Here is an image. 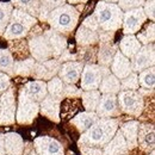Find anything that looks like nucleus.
I'll use <instances>...</instances> for the list:
<instances>
[{
    "label": "nucleus",
    "mask_w": 155,
    "mask_h": 155,
    "mask_svg": "<svg viewBox=\"0 0 155 155\" xmlns=\"http://www.w3.org/2000/svg\"><path fill=\"white\" fill-rule=\"evenodd\" d=\"M63 87H64V82L58 77L50 79L47 82L48 96H50V97L54 98V99H58L60 101L63 100Z\"/></svg>",
    "instance_id": "nucleus-34"
},
{
    "label": "nucleus",
    "mask_w": 155,
    "mask_h": 155,
    "mask_svg": "<svg viewBox=\"0 0 155 155\" xmlns=\"http://www.w3.org/2000/svg\"><path fill=\"white\" fill-rule=\"evenodd\" d=\"M144 1H147V0H144Z\"/></svg>",
    "instance_id": "nucleus-54"
},
{
    "label": "nucleus",
    "mask_w": 155,
    "mask_h": 155,
    "mask_svg": "<svg viewBox=\"0 0 155 155\" xmlns=\"http://www.w3.org/2000/svg\"><path fill=\"white\" fill-rule=\"evenodd\" d=\"M39 111V103L30 98L24 88L21 87L18 94L17 110H16V119L19 124H31L34 119L37 117Z\"/></svg>",
    "instance_id": "nucleus-6"
},
{
    "label": "nucleus",
    "mask_w": 155,
    "mask_h": 155,
    "mask_svg": "<svg viewBox=\"0 0 155 155\" xmlns=\"http://www.w3.org/2000/svg\"><path fill=\"white\" fill-rule=\"evenodd\" d=\"M8 51L11 53L13 58H16L17 60H24L30 54L28 42L25 41V38L8 41Z\"/></svg>",
    "instance_id": "nucleus-30"
},
{
    "label": "nucleus",
    "mask_w": 155,
    "mask_h": 155,
    "mask_svg": "<svg viewBox=\"0 0 155 155\" xmlns=\"http://www.w3.org/2000/svg\"><path fill=\"white\" fill-rule=\"evenodd\" d=\"M12 11H13V6L11 5V2L0 1V36H2V34L5 32L8 25Z\"/></svg>",
    "instance_id": "nucleus-39"
},
{
    "label": "nucleus",
    "mask_w": 155,
    "mask_h": 155,
    "mask_svg": "<svg viewBox=\"0 0 155 155\" xmlns=\"http://www.w3.org/2000/svg\"><path fill=\"white\" fill-rule=\"evenodd\" d=\"M110 72H112V74L119 80L127 78L130 73H133L131 61L128 58H125L119 50H117L110 64Z\"/></svg>",
    "instance_id": "nucleus-17"
},
{
    "label": "nucleus",
    "mask_w": 155,
    "mask_h": 155,
    "mask_svg": "<svg viewBox=\"0 0 155 155\" xmlns=\"http://www.w3.org/2000/svg\"><path fill=\"white\" fill-rule=\"evenodd\" d=\"M97 51L98 49L94 48V45L91 47H79L77 50V61L82 62L84 64L87 63H94L97 61Z\"/></svg>",
    "instance_id": "nucleus-37"
},
{
    "label": "nucleus",
    "mask_w": 155,
    "mask_h": 155,
    "mask_svg": "<svg viewBox=\"0 0 155 155\" xmlns=\"http://www.w3.org/2000/svg\"><path fill=\"white\" fill-rule=\"evenodd\" d=\"M117 5L123 12H127V11H130L134 8L143 7L144 0H118Z\"/></svg>",
    "instance_id": "nucleus-42"
},
{
    "label": "nucleus",
    "mask_w": 155,
    "mask_h": 155,
    "mask_svg": "<svg viewBox=\"0 0 155 155\" xmlns=\"http://www.w3.org/2000/svg\"><path fill=\"white\" fill-rule=\"evenodd\" d=\"M138 77V85L146 90H153L155 85V68L149 67L142 72H140Z\"/></svg>",
    "instance_id": "nucleus-38"
},
{
    "label": "nucleus",
    "mask_w": 155,
    "mask_h": 155,
    "mask_svg": "<svg viewBox=\"0 0 155 155\" xmlns=\"http://www.w3.org/2000/svg\"><path fill=\"white\" fill-rule=\"evenodd\" d=\"M84 63L80 61H69L61 64L58 75L67 85H75L80 80Z\"/></svg>",
    "instance_id": "nucleus-15"
},
{
    "label": "nucleus",
    "mask_w": 155,
    "mask_h": 155,
    "mask_svg": "<svg viewBox=\"0 0 155 155\" xmlns=\"http://www.w3.org/2000/svg\"><path fill=\"white\" fill-rule=\"evenodd\" d=\"M99 119L96 112L92 111H85V112H80L77 116H74L71 119V124L74 125V128L78 131H80L81 134L85 133L90 127H92L96 122Z\"/></svg>",
    "instance_id": "nucleus-23"
},
{
    "label": "nucleus",
    "mask_w": 155,
    "mask_h": 155,
    "mask_svg": "<svg viewBox=\"0 0 155 155\" xmlns=\"http://www.w3.org/2000/svg\"><path fill=\"white\" fill-rule=\"evenodd\" d=\"M143 12L147 17V19L149 18L150 21H154L155 19V0H147L144 1L143 5Z\"/></svg>",
    "instance_id": "nucleus-44"
},
{
    "label": "nucleus",
    "mask_w": 155,
    "mask_h": 155,
    "mask_svg": "<svg viewBox=\"0 0 155 155\" xmlns=\"http://www.w3.org/2000/svg\"><path fill=\"white\" fill-rule=\"evenodd\" d=\"M75 41L78 47H91L96 45L99 42V34L97 31H92L82 25L79 26L77 34H75Z\"/></svg>",
    "instance_id": "nucleus-27"
},
{
    "label": "nucleus",
    "mask_w": 155,
    "mask_h": 155,
    "mask_svg": "<svg viewBox=\"0 0 155 155\" xmlns=\"http://www.w3.org/2000/svg\"><path fill=\"white\" fill-rule=\"evenodd\" d=\"M61 63H64V62H69V61H77V54H73L71 53V50L66 49L58 58Z\"/></svg>",
    "instance_id": "nucleus-48"
},
{
    "label": "nucleus",
    "mask_w": 155,
    "mask_h": 155,
    "mask_svg": "<svg viewBox=\"0 0 155 155\" xmlns=\"http://www.w3.org/2000/svg\"><path fill=\"white\" fill-rule=\"evenodd\" d=\"M67 4L66 0H39V13H38V18L41 21H45L48 15L58 8L60 6Z\"/></svg>",
    "instance_id": "nucleus-33"
},
{
    "label": "nucleus",
    "mask_w": 155,
    "mask_h": 155,
    "mask_svg": "<svg viewBox=\"0 0 155 155\" xmlns=\"http://www.w3.org/2000/svg\"><path fill=\"white\" fill-rule=\"evenodd\" d=\"M140 122L138 120H129L120 125L119 131L125 140L129 150H133L137 147V130H138Z\"/></svg>",
    "instance_id": "nucleus-22"
},
{
    "label": "nucleus",
    "mask_w": 155,
    "mask_h": 155,
    "mask_svg": "<svg viewBox=\"0 0 155 155\" xmlns=\"http://www.w3.org/2000/svg\"><path fill=\"white\" fill-rule=\"evenodd\" d=\"M118 127L119 120L117 118H99L92 127L81 134L78 143L79 146L103 148L111 141Z\"/></svg>",
    "instance_id": "nucleus-1"
},
{
    "label": "nucleus",
    "mask_w": 155,
    "mask_h": 155,
    "mask_svg": "<svg viewBox=\"0 0 155 155\" xmlns=\"http://www.w3.org/2000/svg\"><path fill=\"white\" fill-rule=\"evenodd\" d=\"M81 25L85 26V28H87V29H90V30H92V31H97V32L100 31L99 24H98V21H97V19H96V17H94V15L88 16L86 19L82 21Z\"/></svg>",
    "instance_id": "nucleus-45"
},
{
    "label": "nucleus",
    "mask_w": 155,
    "mask_h": 155,
    "mask_svg": "<svg viewBox=\"0 0 155 155\" xmlns=\"http://www.w3.org/2000/svg\"><path fill=\"white\" fill-rule=\"evenodd\" d=\"M82 90L77 87L75 85H67L64 84L63 87V99H78L81 97Z\"/></svg>",
    "instance_id": "nucleus-43"
},
{
    "label": "nucleus",
    "mask_w": 155,
    "mask_h": 155,
    "mask_svg": "<svg viewBox=\"0 0 155 155\" xmlns=\"http://www.w3.org/2000/svg\"><path fill=\"white\" fill-rule=\"evenodd\" d=\"M11 19L19 21L23 25H25L28 29L34 28V26L37 24V21H38L37 18L30 16L29 13H26V12H24V11H21V10L15 8V7H13V11H12V13H11Z\"/></svg>",
    "instance_id": "nucleus-40"
},
{
    "label": "nucleus",
    "mask_w": 155,
    "mask_h": 155,
    "mask_svg": "<svg viewBox=\"0 0 155 155\" xmlns=\"http://www.w3.org/2000/svg\"><path fill=\"white\" fill-rule=\"evenodd\" d=\"M117 101L120 111L129 116L140 117L144 110V98L138 91H119Z\"/></svg>",
    "instance_id": "nucleus-7"
},
{
    "label": "nucleus",
    "mask_w": 155,
    "mask_h": 155,
    "mask_svg": "<svg viewBox=\"0 0 155 155\" xmlns=\"http://www.w3.org/2000/svg\"><path fill=\"white\" fill-rule=\"evenodd\" d=\"M43 35L47 38L50 48H51L53 58H58L60 55L67 49V38L64 36H62L61 34L51 30V29H48V30L43 31Z\"/></svg>",
    "instance_id": "nucleus-19"
},
{
    "label": "nucleus",
    "mask_w": 155,
    "mask_h": 155,
    "mask_svg": "<svg viewBox=\"0 0 155 155\" xmlns=\"http://www.w3.org/2000/svg\"><path fill=\"white\" fill-rule=\"evenodd\" d=\"M10 86H11V78L7 74L0 72V94L6 92Z\"/></svg>",
    "instance_id": "nucleus-46"
},
{
    "label": "nucleus",
    "mask_w": 155,
    "mask_h": 155,
    "mask_svg": "<svg viewBox=\"0 0 155 155\" xmlns=\"http://www.w3.org/2000/svg\"><path fill=\"white\" fill-rule=\"evenodd\" d=\"M141 47L142 44L137 41L135 35H125L118 43L119 51L129 60H131L135 56L137 51L141 49Z\"/></svg>",
    "instance_id": "nucleus-24"
},
{
    "label": "nucleus",
    "mask_w": 155,
    "mask_h": 155,
    "mask_svg": "<svg viewBox=\"0 0 155 155\" xmlns=\"http://www.w3.org/2000/svg\"><path fill=\"white\" fill-rule=\"evenodd\" d=\"M11 5L15 8L21 10L30 16L38 18L39 13V0H11Z\"/></svg>",
    "instance_id": "nucleus-31"
},
{
    "label": "nucleus",
    "mask_w": 155,
    "mask_h": 155,
    "mask_svg": "<svg viewBox=\"0 0 155 155\" xmlns=\"http://www.w3.org/2000/svg\"><path fill=\"white\" fill-rule=\"evenodd\" d=\"M93 15L99 24L100 30L103 31L116 32L122 28L124 12L118 7L117 4L99 1L96 5Z\"/></svg>",
    "instance_id": "nucleus-3"
},
{
    "label": "nucleus",
    "mask_w": 155,
    "mask_h": 155,
    "mask_svg": "<svg viewBox=\"0 0 155 155\" xmlns=\"http://www.w3.org/2000/svg\"><path fill=\"white\" fill-rule=\"evenodd\" d=\"M100 1H105V2H111V4H117L118 0H100Z\"/></svg>",
    "instance_id": "nucleus-52"
},
{
    "label": "nucleus",
    "mask_w": 155,
    "mask_h": 155,
    "mask_svg": "<svg viewBox=\"0 0 155 155\" xmlns=\"http://www.w3.org/2000/svg\"><path fill=\"white\" fill-rule=\"evenodd\" d=\"M21 155H37L35 148H34V144L32 143L24 144V150H23V154Z\"/></svg>",
    "instance_id": "nucleus-49"
},
{
    "label": "nucleus",
    "mask_w": 155,
    "mask_h": 155,
    "mask_svg": "<svg viewBox=\"0 0 155 155\" xmlns=\"http://www.w3.org/2000/svg\"><path fill=\"white\" fill-rule=\"evenodd\" d=\"M60 105L61 101L58 99H54L50 96H47L39 103V111L41 115L47 117L48 119L58 123L60 122Z\"/></svg>",
    "instance_id": "nucleus-18"
},
{
    "label": "nucleus",
    "mask_w": 155,
    "mask_h": 155,
    "mask_svg": "<svg viewBox=\"0 0 155 155\" xmlns=\"http://www.w3.org/2000/svg\"><path fill=\"white\" fill-rule=\"evenodd\" d=\"M119 81H120V91H137L140 87L137 73H134V72Z\"/></svg>",
    "instance_id": "nucleus-41"
},
{
    "label": "nucleus",
    "mask_w": 155,
    "mask_h": 155,
    "mask_svg": "<svg viewBox=\"0 0 155 155\" xmlns=\"http://www.w3.org/2000/svg\"><path fill=\"white\" fill-rule=\"evenodd\" d=\"M23 88H24V91L26 92V94L29 97L32 98L37 103H41L44 98L48 96L47 82L45 81H42V80L29 81L28 84H25V86Z\"/></svg>",
    "instance_id": "nucleus-25"
},
{
    "label": "nucleus",
    "mask_w": 155,
    "mask_h": 155,
    "mask_svg": "<svg viewBox=\"0 0 155 155\" xmlns=\"http://www.w3.org/2000/svg\"><path fill=\"white\" fill-rule=\"evenodd\" d=\"M69 5H84V4H86L88 0H66Z\"/></svg>",
    "instance_id": "nucleus-50"
},
{
    "label": "nucleus",
    "mask_w": 155,
    "mask_h": 155,
    "mask_svg": "<svg viewBox=\"0 0 155 155\" xmlns=\"http://www.w3.org/2000/svg\"><path fill=\"white\" fill-rule=\"evenodd\" d=\"M143 28V26H142ZM137 41L142 44V45H147V44H152L154 43L155 39V24L154 21L147 23L144 24V28L140 30V32L136 36Z\"/></svg>",
    "instance_id": "nucleus-36"
},
{
    "label": "nucleus",
    "mask_w": 155,
    "mask_h": 155,
    "mask_svg": "<svg viewBox=\"0 0 155 155\" xmlns=\"http://www.w3.org/2000/svg\"><path fill=\"white\" fill-rule=\"evenodd\" d=\"M110 68L103 67L96 63L84 64L81 75H80V88L82 91H93L98 90L103 78L110 74Z\"/></svg>",
    "instance_id": "nucleus-5"
},
{
    "label": "nucleus",
    "mask_w": 155,
    "mask_h": 155,
    "mask_svg": "<svg viewBox=\"0 0 155 155\" xmlns=\"http://www.w3.org/2000/svg\"><path fill=\"white\" fill-rule=\"evenodd\" d=\"M101 152L103 155H127L129 153L125 140L119 130H117L111 141L103 147Z\"/></svg>",
    "instance_id": "nucleus-20"
},
{
    "label": "nucleus",
    "mask_w": 155,
    "mask_h": 155,
    "mask_svg": "<svg viewBox=\"0 0 155 155\" xmlns=\"http://www.w3.org/2000/svg\"><path fill=\"white\" fill-rule=\"evenodd\" d=\"M79 149L81 152V155H103L101 148H97V147L79 146Z\"/></svg>",
    "instance_id": "nucleus-47"
},
{
    "label": "nucleus",
    "mask_w": 155,
    "mask_h": 155,
    "mask_svg": "<svg viewBox=\"0 0 155 155\" xmlns=\"http://www.w3.org/2000/svg\"><path fill=\"white\" fill-rule=\"evenodd\" d=\"M0 155H6L5 148H4V135H1V134H0Z\"/></svg>",
    "instance_id": "nucleus-51"
},
{
    "label": "nucleus",
    "mask_w": 155,
    "mask_h": 155,
    "mask_svg": "<svg viewBox=\"0 0 155 155\" xmlns=\"http://www.w3.org/2000/svg\"><path fill=\"white\" fill-rule=\"evenodd\" d=\"M99 49L97 51V61L99 66L103 67H110L114 56L117 53V45L114 42V35L115 32H109V31H103L100 30L99 32Z\"/></svg>",
    "instance_id": "nucleus-8"
},
{
    "label": "nucleus",
    "mask_w": 155,
    "mask_h": 155,
    "mask_svg": "<svg viewBox=\"0 0 155 155\" xmlns=\"http://www.w3.org/2000/svg\"><path fill=\"white\" fill-rule=\"evenodd\" d=\"M154 43L142 45L134 58H131V69L134 73H140L149 67H154L155 63Z\"/></svg>",
    "instance_id": "nucleus-11"
},
{
    "label": "nucleus",
    "mask_w": 155,
    "mask_h": 155,
    "mask_svg": "<svg viewBox=\"0 0 155 155\" xmlns=\"http://www.w3.org/2000/svg\"><path fill=\"white\" fill-rule=\"evenodd\" d=\"M98 91L100 92V94H118V92L120 91V81L119 79H117L114 74H107L106 77L103 78Z\"/></svg>",
    "instance_id": "nucleus-28"
},
{
    "label": "nucleus",
    "mask_w": 155,
    "mask_h": 155,
    "mask_svg": "<svg viewBox=\"0 0 155 155\" xmlns=\"http://www.w3.org/2000/svg\"><path fill=\"white\" fill-rule=\"evenodd\" d=\"M36 30L37 31H35L34 28H31L28 34V36H29L28 47H29L31 58L36 62H44L47 60L54 58L51 48H50L47 38L43 35V30L39 29L37 24H36Z\"/></svg>",
    "instance_id": "nucleus-4"
},
{
    "label": "nucleus",
    "mask_w": 155,
    "mask_h": 155,
    "mask_svg": "<svg viewBox=\"0 0 155 155\" xmlns=\"http://www.w3.org/2000/svg\"><path fill=\"white\" fill-rule=\"evenodd\" d=\"M146 21H147V17H146L142 7L124 12L123 23H122L123 34L124 35H135L142 29V26L146 24Z\"/></svg>",
    "instance_id": "nucleus-10"
},
{
    "label": "nucleus",
    "mask_w": 155,
    "mask_h": 155,
    "mask_svg": "<svg viewBox=\"0 0 155 155\" xmlns=\"http://www.w3.org/2000/svg\"><path fill=\"white\" fill-rule=\"evenodd\" d=\"M100 97H101L100 92L98 90H93V91H82V94L80 98L82 100V105L85 110L94 112L99 104Z\"/></svg>",
    "instance_id": "nucleus-32"
},
{
    "label": "nucleus",
    "mask_w": 155,
    "mask_h": 155,
    "mask_svg": "<svg viewBox=\"0 0 155 155\" xmlns=\"http://www.w3.org/2000/svg\"><path fill=\"white\" fill-rule=\"evenodd\" d=\"M148 155H155L154 150H153V152H150V153H148Z\"/></svg>",
    "instance_id": "nucleus-53"
},
{
    "label": "nucleus",
    "mask_w": 155,
    "mask_h": 155,
    "mask_svg": "<svg viewBox=\"0 0 155 155\" xmlns=\"http://www.w3.org/2000/svg\"><path fill=\"white\" fill-rule=\"evenodd\" d=\"M94 112L99 118H114L120 116L122 111L118 106L116 94H103Z\"/></svg>",
    "instance_id": "nucleus-14"
},
{
    "label": "nucleus",
    "mask_w": 155,
    "mask_h": 155,
    "mask_svg": "<svg viewBox=\"0 0 155 155\" xmlns=\"http://www.w3.org/2000/svg\"><path fill=\"white\" fill-rule=\"evenodd\" d=\"M29 31H30V29H28L25 25H23L21 23L17 21V20H13L10 18L8 25L5 30V32L2 34V36L6 41L25 38L28 36Z\"/></svg>",
    "instance_id": "nucleus-26"
},
{
    "label": "nucleus",
    "mask_w": 155,
    "mask_h": 155,
    "mask_svg": "<svg viewBox=\"0 0 155 155\" xmlns=\"http://www.w3.org/2000/svg\"><path fill=\"white\" fill-rule=\"evenodd\" d=\"M79 18H80V11L78 10V7L69 4H64L53 10L48 15L45 21L49 24L51 30L66 37L74 31Z\"/></svg>",
    "instance_id": "nucleus-2"
},
{
    "label": "nucleus",
    "mask_w": 155,
    "mask_h": 155,
    "mask_svg": "<svg viewBox=\"0 0 155 155\" xmlns=\"http://www.w3.org/2000/svg\"><path fill=\"white\" fill-rule=\"evenodd\" d=\"M35 64H36V61L32 58L15 61V64H13V77L15 75L23 78L31 77V74L34 72V68H35Z\"/></svg>",
    "instance_id": "nucleus-29"
},
{
    "label": "nucleus",
    "mask_w": 155,
    "mask_h": 155,
    "mask_svg": "<svg viewBox=\"0 0 155 155\" xmlns=\"http://www.w3.org/2000/svg\"><path fill=\"white\" fill-rule=\"evenodd\" d=\"M61 64L62 63L58 58H50V60H47L44 62H36L31 77L35 80H42V81L48 80L49 81L50 79L58 75Z\"/></svg>",
    "instance_id": "nucleus-12"
},
{
    "label": "nucleus",
    "mask_w": 155,
    "mask_h": 155,
    "mask_svg": "<svg viewBox=\"0 0 155 155\" xmlns=\"http://www.w3.org/2000/svg\"><path fill=\"white\" fill-rule=\"evenodd\" d=\"M13 64L15 58L8 51V49H0V72L13 77Z\"/></svg>",
    "instance_id": "nucleus-35"
},
{
    "label": "nucleus",
    "mask_w": 155,
    "mask_h": 155,
    "mask_svg": "<svg viewBox=\"0 0 155 155\" xmlns=\"http://www.w3.org/2000/svg\"><path fill=\"white\" fill-rule=\"evenodd\" d=\"M15 87L10 86L0 97V125H11L16 120Z\"/></svg>",
    "instance_id": "nucleus-9"
},
{
    "label": "nucleus",
    "mask_w": 155,
    "mask_h": 155,
    "mask_svg": "<svg viewBox=\"0 0 155 155\" xmlns=\"http://www.w3.org/2000/svg\"><path fill=\"white\" fill-rule=\"evenodd\" d=\"M4 148L5 154L21 155L24 150V141L19 134L8 133L4 135Z\"/></svg>",
    "instance_id": "nucleus-21"
},
{
    "label": "nucleus",
    "mask_w": 155,
    "mask_h": 155,
    "mask_svg": "<svg viewBox=\"0 0 155 155\" xmlns=\"http://www.w3.org/2000/svg\"><path fill=\"white\" fill-rule=\"evenodd\" d=\"M137 146L142 152L150 153L155 147L154 125L149 123H140L137 130Z\"/></svg>",
    "instance_id": "nucleus-16"
},
{
    "label": "nucleus",
    "mask_w": 155,
    "mask_h": 155,
    "mask_svg": "<svg viewBox=\"0 0 155 155\" xmlns=\"http://www.w3.org/2000/svg\"><path fill=\"white\" fill-rule=\"evenodd\" d=\"M32 144L37 155H64L63 146L50 136H39Z\"/></svg>",
    "instance_id": "nucleus-13"
}]
</instances>
